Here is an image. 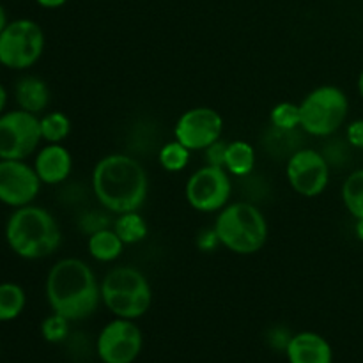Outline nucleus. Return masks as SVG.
<instances>
[{"mask_svg":"<svg viewBox=\"0 0 363 363\" xmlns=\"http://www.w3.org/2000/svg\"><path fill=\"white\" fill-rule=\"evenodd\" d=\"M91 190L99 206L112 215L140 211L147 201L149 177L137 158L112 152L92 169Z\"/></svg>","mask_w":363,"mask_h":363,"instance_id":"f257e3e1","label":"nucleus"},{"mask_svg":"<svg viewBox=\"0 0 363 363\" xmlns=\"http://www.w3.org/2000/svg\"><path fill=\"white\" fill-rule=\"evenodd\" d=\"M45 294L52 312L71 323L91 318L101 305V284L91 266L78 257H64L50 268Z\"/></svg>","mask_w":363,"mask_h":363,"instance_id":"f03ea898","label":"nucleus"},{"mask_svg":"<svg viewBox=\"0 0 363 363\" xmlns=\"http://www.w3.org/2000/svg\"><path fill=\"white\" fill-rule=\"evenodd\" d=\"M6 241L18 257L25 261H39L59 250L62 230L48 209L28 204L16 208L7 218Z\"/></svg>","mask_w":363,"mask_h":363,"instance_id":"7ed1b4c3","label":"nucleus"},{"mask_svg":"<svg viewBox=\"0 0 363 363\" xmlns=\"http://www.w3.org/2000/svg\"><path fill=\"white\" fill-rule=\"evenodd\" d=\"M220 245L238 255L257 254L268 241L269 227L264 213L250 201L227 204L215 220Z\"/></svg>","mask_w":363,"mask_h":363,"instance_id":"20e7f679","label":"nucleus"},{"mask_svg":"<svg viewBox=\"0 0 363 363\" xmlns=\"http://www.w3.org/2000/svg\"><path fill=\"white\" fill-rule=\"evenodd\" d=\"M101 305L116 318L137 321L152 305V289L147 277L133 266H116L101 282Z\"/></svg>","mask_w":363,"mask_h":363,"instance_id":"39448f33","label":"nucleus"},{"mask_svg":"<svg viewBox=\"0 0 363 363\" xmlns=\"http://www.w3.org/2000/svg\"><path fill=\"white\" fill-rule=\"evenodd\" d=\"M347 113L350 99L346 92L337 85H321L301 99L300 128L311 137H333L344 126Z\"/></svg>","mask_w":363,"mask_h":363,"instance_id":"423d86ee","label":"nucleus"},{"mask_svg":"<svg viewBox=\"0 0 363 363\" xmlns=\"http://www.w3.org/2000/svg\"><path fill=\"white\" fill-rule=\"evenodd\" d=\"M45 30L28 18L7 21L0 32V64L23 71L34 66L45 52Z\"/></svg>","mask_w":363,"mask_h":363,"instance_id":"0eeeda50","label":"nucleus"},{"mask_svg":"<svg viewBox=\"0 0 363 363\" xmlns=\"http://www.w3.org/2000/svg\"><path fill=\"white\" fill-rule=\"evenodd\" d=\"M41 140L39 116L21 108L0 113V160H27Z\"/></svg>","mask_w":363,"mask_h":363,"instance_id":"6e6552de","label":"nucleus"},{"mask_svg":"<svg viewBox=\"0 0 363 363\" xmlns=\"http://www.w3.org/2000/svg\"><path fill=\"white\" fill-rule=\"evenodd\" d=\"M186 201L199 213H218L230 202L233 181L222 167L204 165L195 170L184 186Z\"/></svg>","mask_w":363,"mask_h":363,"instance_id":"1a4fd4ad","label":"nucleus"},{"mask_svg":"<svg viewBox=\"0 0 363 363\" xmlns=\"http://www.w3.org/2000/svg\"><path fill=\"white\" fill-rule=\"evenodd\" d=\"M144 347V333L131 319L116 318L106 323L96 340L101 363H133Z\"/></svg>","mask_w":363,"mask_h":363,"instance_id":"9d476101","label":"nucleus"},{"mask_svg":"<svg viewBox=\"0 0 363 363\" xmlns=\"http://www.w3.org/2000/svg\"><path fill=\"white\" fill-rule=\"evenodd\" d=\"M330 172L332 169L321 151L311 147H301L300 151L294 152L287 160L286 165L289 186L298 195L307 199H314L325 194L330 183Z\"/></svg>","mask_w":363,"mask_h":363,"instance_id":"9b49d317","label":"nucleus"},{"mask_svg":"<svg viewBox=\"0 0 363 363\" xmlns=\"http://www.w3.org/2000/svg\"><path fill=\"white\" fill-rule=\"evenodd\" d=\"M223 117L209 106H195L181 113L174 126V138L190 151H204L223 135Z\"/></svg>","mask_w":363,"mask_h":363,"instance_id":"f8f14e48","label":"nucleus"},{"mask_svg":"<svg viewBox=\"0 0 363 363\" xmlns=\"http://www.w3.org/2000/svg\"><path fill=\"white\" fill-rule=\"evenodd\" d=\"M41 179L34 165L25 160H0V202L9 208L32 204L41 191Z\"/></svg>","mask_w":363,"mask_h":363,"instance_id":"ddd939ff","label":"nucleus"},{"mask_svg":"<svg viewBox=\"0 0 363 363\" xmlns=\"http://www.w3.org/2000/svg\"><path fill=\"white\" fill-rule=\"evenodd\" d=\"M34 170L43 184L57 186L69 179L73 172V156L62 144H46L35 152Z\"/></svg>","mask_w":363,"mask_h":363,"instance_id":"4468645a","label":"nucleus"},{"mask_svg":"<svg viewBox=\"0 0 363 363\" xmlns=\"http://www.w3.org/2000/svg\"><path fill=\"white\" fill-rule=\"evenodd\" d=\"M289 363H333L328 340L315 332H300L291 337L286 347Z\"/></svg>","mask_w":363,"mask_h":363,"instance_id":"2eb2a0df","label":"nucleus"},{"mask_svg":"<svg viewBox=\"0 0 363 363\" xmlns=\"http://www.w3.org/2000/svg\"><path fill=\"white\" fill-rule=\"evenodd\" d=\"M14 99L18 103V108L41 116L50 105V87L43 78L27 74V77H21L14 85Z\"/></svg>","mask_w":363,"mask_h":363,"instance_id":"dca6fc26","label":"nucleus"},{"mask_svg":"<svg viewBox=\"0 0 363 363\" xmlns=\"http://www.w3.org/2000/svg\"><path fill=\"white\" fill-rule=\"evenodd\" d=\"M303 135L301 128L298 130H280L269 124V130L262 137V145L269 156L277 160H289L296 151L303 147Z\"/></svg>","mask_w":363,"mask_h":363,"instance_id":"f3484780","label":"nucleus"},{"mask_svg":"<svg viewBox=\"0 0 363 363\" xmlns=\"http://www.w3.org/2000/svg\"><path fill=\"white\" fill-rule=\"evenodd\" d=\"M126 245L123 243L112 227L98 230L87 238V250L94 261L98 262H113L123 255Z\"/></svg>","mask_w":363,"mask_h":363,"instance_id":"a211bd4d","label":"nucleus"},{"mask_svg":"<svg viewBox=\"0 0 363 363\" xmlns=\"http://www.w3.org/2000/svg\"><path fill=\"white\" fill-rule=\"evenodd\" d=\"M255 167V149L247 140L227 142L225 170L230 176L248 177Z\"/></svg>","mask_w":363,"mask_h":363,"instance_id":"6ab92c4d","label":"nucleus"},{"mask_svg":"<svg viewBox=\"0 0 363 363\" xmlns=\"http://www.w3.org/2000/svg\"><path fill=\"white\" fill-rule=\"evenodd\" d=\"M112 229L116 230L117 236L123 240L124 245H137L140 241H144L147 238L149 227L145 222L144 216L140 215V211H131V213H123V215H117V218L113 220Z\"/></svg>","mask_w":363,"mask_h":363,"instance_id":"aec40b11","label":"nucleus"},{"mask_svg":"<svg viewBox=\"0 0 363 363\" xmlns=\"http://www.w3.org/2000/svg\"><path fill=\"white\" fill-rule=\"evenodd\" d=\"M27 305V294L16 282L0 284V323L14 321Z\"/></svg>","mask_w":363,"mask_h":363,"instance_id":"412c9836","label":"nucleus"},{"mask_svg":"<svg viewBox=\"0 0 363 363\" xmlns=\"http://www.w3.org/2000/svg\"><path fill=\"white\" fill-rule=\"evenodd\" d=\"M41 137L46 144H62L71 133V119L60 110L45 112L39 117Z\"/></svg>","mask_w":363,"mask_h":363,"instance_id":"4be33fe9","label":"nucleus"},{"mask_svg":"<svg viewBox=\"0 0 363 363\" xmlns=\"http://www.w3.org/2000/svg\"><path fill=\"white\" fill-rule=\"evenodd\" d=\"M342 202L354 220L363 218V169H357L342 184Z\"/></svg>","mask_w":363,"mask_h":363,"instance_id":"5701e85b","label":"nucleus"},{"mask_svg":"<svg viewBox=\"0 0 363 363\" xmlns=\"http://www.w3.org/2000/svg\"><path fill=\"white\" fill-rule=\"evenodd\" d=\"M191 151L188 147H184L181 142H177L174 138L172 142H167L162 149L158 151V163L162 165L163 170L167 172H183L184 169L190 163Z\"/></svg>","mask_w":363,"mask_h":363,"instance_id":"b1692460","label":"nucleus"},{"mask_svg":"<svg viewBox=\"0 0 363 363\" xmlns=\"http://www.w3.org/2000/svg\"><path fill=\"white\" fill-rule=\"evenodd\" d=\"M269 124L280 130H298L300 128V105L282 101L273 106L269 113Z\"/></svg>","mask_w":363,"mask_h":363,"instance_id":"393cba45","label":"nucleus"},{"mask_svg":"<svg viewBox=\"0 0 363 363\" xmlns=\"http://www.w3.org/2000/svg\"><path fill=\"white\" fill-rule=\"evenodd\" d=\"M69 325H71L69 319L52 312V315H48V318L41 323L43 339H45L46 342H52V344L64 342V340L69 337Z\"/></svg>","mask_w":363,"mask_h":363,"instance_id":"a878e982","label":"nucleus"},{"mask_svg":"<svg viewBox=\"0 0 363 363\" xmlns=\"http://www.w3.org/2000/svg\"><path fill=\"white\" fill-rule=\"evenodd\" d=\"M321 155L328 162L330 169L333 167H344L351 158V145L347 140H339L335 137H328V142L323 145Z\"/></svg>","mask_w":363,"mask_h":363,"instance_id":"bb28decb","label":"nucleus"},{"mask_svg":"<svg viewBox=\"0 0 363 363\" xmlns=\"http://www.w3.org/2000/svg\"><path fill=\"white\" fill-rule=\"evenodd\" d=\"M112 227V222H110L108 216L103 211H96V209H91V211H84L78 218V229L80 233L87 234V238L91 234L98 233V230L108 229Z\"/></svg>","mask_w":363,"mask_h":363,"instance_id":"cd10ccee","label":"nucleus"},{"mask_svg":"<svg viewBox=\"0 0 363 363\" xmlns=\"http://www.w3.org/2000/svg\"><path fill=\"white\" fill-rule=\"evenodd\" d=\"M225 151H227V142H223L222 138L216 140L215 144L209 145L208 149H204L206 165L222 167V169H225Z\"/></svg>","mask_w":363,"mask_h":363,"instance_id":"c85d7f7f","label":"nucleus"},{"mask_svg":"<svg viewBox=\"0 0 363 363\" xmlns=\"http://www.w3.org/2000/svg\"><path fill=\"white\" fill-rule=\"evenodd\" d=\"M346 140L353 149H363V119H357L347 124Z\"/></svg>","mask_w":363,"mask_h":363,"instance_id":"c756f323","label":"nucleus"},{"mask_svg":"<svg viewBox=\"0 0 363 363\" xmlns=\"http://www.w3.org/2000/svg\"><path fill=\"white\" fill-rule=\"evenodd\" d=\"M218 245H220V240H218V236H216L215 229H206L197 236V247L201 248L202 252L215 250Z\"/></svg>","mask_w":363,"mask_h":363,"instance_id":"7c9ffc66","label":"nucleus"},{"mask_svg":"<svg viewBox=\"0 0 363 363\" xmlns=\"http://www.w3.org/2000/svg\"><path fill=\"white\" fill-rule=\"evenodd\" d=\"M67 2H69V0H35V4L45 7V9H59V7L66 6Z\"/></svg>","mask_w":363,"mask_h":363,"instance_id":"2f4dec72","label":"nucleus"},{"mask_svg":"<svg viewBox=\"0 0 363 363\" xmlns=\"http://www.w3.org/2000/svg\"><path fill=\"white\" fill-rule=\"evenodd\" d=\"M6 105H7V92L4 89V85L0 84V113L6 112Z\"/></svg>","mask_w":363,"mask_h":363,"instance_id":"473e14b6","label":"nucleus"},{"mask_svg":"<svg viewBox=\"0 0 363 363\" xmlns=\"http://www.w3.org/2000/svg\"><path fill=\"white\" fill-rule=\"evenodd\" d=\"M354 234H357L358 240L363 243V218L354 220Z\"/></svg>","mask_w":363,"mask_h":363,"instance_id":"72a5a7b5","label":"nucleus"},{"mask_svg":"<svg viewBox=\"0 0 363 363\" xmlns=\"http://www.w3.org/2000/svg\"><path fill=\"white\" fill-rule=\"evenodd\" d=\"M7 25V14H6V9H4V6L0 4V32L4 30V27Z\"/></svg>","mask_w":363,"mask_h":363,"instance_id":"f704fd0d","label":"nucleus"},{"mask_svg":"<svg viewBox=\"0 0 363 363\" xmlns=\"http://www.w3.org/2000/svg\"><path fill=\"white\" fill-rule=\"evenodd\" d=\"M357 87H358V92H360L362 99H363V67L360 71V74H358V82H357Z\"/></svg>","mask_w":363,"mask_h":363,"instance_id":"c9c22d12","label":"nucleus"}]
</instances>
